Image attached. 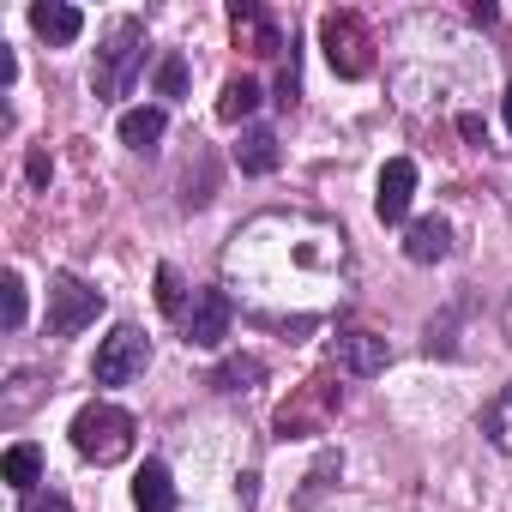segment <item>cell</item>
<instances>
[{
	"instance_id": "6da1fadb",
	"label": "cell",
	"mask_w": 512,
	"mask_h": 512,
	"mask_svg": "<svg viewBox=\"0 0 512 512\" xmlns=\"http://www.w3.org/2000/svg\"><path fill=\"white\" fill-rule=\"evenodd\" d=\"M133 434H139V422H133L121 404H85V410L73 416V446H79L91 464H121V458L133 452Z\"/></svg>"
},
{
	"instance_id": "7a4b0ae2",
	"label": "cell",
	"mask_w": 512,
	"mask_h": 512,
	"mask_svg": "<svg viewBox=\"0 0 512 512\" xmlns=\"http://www.w3.org/2000/svg\"><path fill=\"white\" fill-rule=\"evenodd\" d=\"M139 61H145V25L139 19H121L109 37H103V49H97V97H121L127 85H133V73H139Z\"/></svg>"
},
{
	"instance_id": "3957f363",
	"label": "cell",
	"mask_w": 512,
	"mask_h": 512,
	"mask_svg": "<svg viewBox=\"0 0 512 512\" xmlns=\"http://www.w3.org/2000/svg\"><path fill=\"white\" fill-rule=\"evenodd\" d=\"M320 43H326L332 73H344V79H362L374 67V37H368V25L356 13H326L320 19Z\"/></svg>"
},
{
	"instance_id": "277c9868",
	"label": "cell",
	"mask_w": 512,
	"mask_h": 512,
	"mask_svg": "<svg viewBox=\"0 0 512 512\" xmlns=\"http://www.w3.org/2000/svg\"><path fill=\"white\" fill-rule=\"evenodd\" d=\"M145 362H151V338H145L139 326H115V332L97 344L91 374H97V386H127V380L145 374Z\"/></svg>"
},
{
	"instance_id": "5b68a950",
	"label": "cell",
	"mask_w": 512,
	"mask_h": 512,
	"mask_svg": "<svg viewBox=\"0 0 512 512\" xmlns=\"http://www.w3.org/2000/svg\"><path fill=\"white\" fill-rule=\"evenodd\" d=\"M97 314H103V290L79 284L73 272H61V278L49 284V332H55V338H73V332H85Z\"/></svg>"
},
{
	"instance_id": "8992f818",
	"label": "cell",
	"mask_w": 512,
	"mask_h": 512,
	"mask_svg": "<svg viewBox=\"0 0 512 512\" xmlns=\"http://www.w3.org/2000/svg\"><path fill=\"white\" fill-rule=\"evenodd\" d=\"M229 320H235L229 296H223V290H199L193 308H187V344H193V350H217V344L229 338Z\"/></svg>"
},
{
	"instance_id": "52a82bcc",
	"label": "cell",
	"mask_w": 512,
	"mask_h": 512,
	"mask_svg": "<svg viewBox=\"0 0 512 512\" xmlns=\"http://www.w3.org/2000/svg\"><path fill=\"white\" fill-rule=\"evenodd\" d=\"M410 199H416V163H410V157H392V163L380 169V193H374L380 223H404Z\"/></svg>"
},
{
	"instance_id": "ba28073f",
	"label": "cell",
	"mask_w": 512,
	"mask_h": 512,
	"mask_svg": "<svg viewBox=\"0 0 512 512\" xmlns=\"http://www.w3.org/2000/svg\"><path fill=\"white\" fill-rule=\"evenodd\" d=\"M386 362H392L386 338H374V332H344V338H338V368H344V374L368 380V374H386Z\"/></svg>"
},
{
	"instance_id": "9c48e42d",
	"label": "cell",
	"mask_w": 512,
	"mask_h": 512,
	"mask_svg": "<svg viewBox=\"0 0 512 512\" xmlns=\"http://www.w3.org/2000/svg\"><path fill=\"white\" fill-rule=\"evenodd\" d=\"M31 25H37V37H43V43L67 49V43H79L85 13H79V7H67V0H43V7H31Z\"/></svg>"
},
{
	"instance_id": "30bf717a",
	"label": "cell",
	"mask_w": 512,
	"mask_h": 512,
	"mask_svg": "<svg viewBox=\"0 0 512 512\" xmlns=\"http://www.w3.org/2000/svg\"><path fill=\"white\" fill-rule=\"evenodd\" d=\"M446 253H452V229H446L440 217H422V223L404 229V260L434 266V260H446Z\"/></svg>"
},
{
	"instance_id": "8fae6325",
	"label": "cell",
	"mask_w": 512,
	"mask_h": 512,
	"mask_svg": "<svg viewBox=\"0 0 512 512\" xmlns=\"http://www.w3.org/2000/svg\"><path fill=\"white\" fill-rule=\"evenodd\" d=\"M235 163H241V175H272L278 169V133L272 127H241Z\"/></svg>"
},
{
	"instance_id": "7c38bea8",
	"label": "cell",
	"mask_w": 512,
	"mask_h": 512,
	"mask_svg": "<svg viewBox=\"0 0 512 512\" xmlns=\"http://www.w3.org/2000/svg\"><path fill=\"white\" fill-rule=\"evenodd\" d=\"M133 506H139V512H175V482H169V464L145 458V470H139V482H133Z\"/></svg>"
},
{
	"instance_id": "4fadbf2b",
	"label": "cell",
	"mask_w": 512,
	"mask_h": 512,
	"mask_svg": "<svg viewBox=\"0 0 512 512\" xmlns=\"http://www.w3.org/2000/svg\"><path fill=\"white\" fill-rule=\"evenodd\" d=\"M0 476H7L19 494H31V488L43 482V446H31V440L7 446V458H0Z\"/></svg>"
},
{
	"instance_id": "5bb4252c",
	"label": "cell",
	"mask_w": 512,
	"mask_h": 512,
	"mask_svg": "<svg viewBox=\"0 0 512 512\" xmlns=\"http://www.w3.org/2000/svg\"><path fill=\"white\" fill-rule=\"evenodd\" d=\"M163 127H169V115H163L157 103H145V109H127V115H121V145H133V151H151V145L163 139Z\"/></svg>"
},
{
	"instance_id": "9a60e30c",
	"label": "cell",
	"mask_w": 512,
	"mask_h": 512,
	"mask_svg": "<svg viewBox=\"0 0 512 512\" xmlns=\"http://www.w3.org/2000/svg\"><path fill=\"white\" fill-rule=\"evenodd\" d=\"M229 19H235V37H241V31L253 37V55H278V49H284L278 25H272L260 7H247V0H235V13H229Z\"/></svg>"
},
{
	"instance_id": "2e32d148",
	"label": "cell",
	"mask_w": 512,
	"mask_h": 512,
	"mask_svg": "<svg viewBox=\"0 0 512 512\" xmlns=\"http://www.w3.org/2000/svg\"><path fill=\"white\" fill-rule=\"evenodd\" d=\"M260 380H266V362L260 356H229V362L211 368V386L217 392H253Z\"/></svg>"
},
{
	"instance_id": "e0dca14e",
	"label": "cell",
	"mask_w": 512,
	"mask_h": 512,
	"mask_svg": "<svg viewBox=\"0 0 512 512\" xmlns=\"http://www.w3.org/2000/svg\"><path fill=\"white\" fill-rule=\"evenodd\" d=\"M253 109H260V85H253V79H229L223 97H217V115L223 121H247Z\"/></svg>"
},
{
	"instance_id": "ac0fdd59",
	"label": "cell",
	"mask_w": 512,
	"mask_h": 512,
	"mask_svg": "<svg viewBox=\"0 0 512 512\" xmlns=\"http://www.w3.org/2000/svg\"><path fill=\"white\" fill-rule=\"evenodd\" d=\"M157 308L175 314V320H187V314H181V308H187V290H181V272H175V266H157Z\"/></svg>"
},
{
	"instance_id": "d6986e66",
	"label": "cell",
	"mask_w": 512,
	"mask_h": 512,
	"mask_svg": "<svg viewBox=\"0 0 512 512\" xmlns=\"http://www.w3.org/2000/svg\"><path fill=\"white\" fill-rule=\"evenodd\" d=\"M488 440L512 452V386H506V392H500V398L488 404Z\"/></svg>"
},
{
	"instance_id": "ffe728a7",
	"label": "cell",
	"mask_w": 512,
	"mask_h": 512,
	"mask_svg": "<svg viewBox=\"0 0 512 512\" xmlns=\"http://www.w3.org/2000/svg\"><path fill=\"white\" fill-rule=\"evenodd\" d=\"M157 97H187V61L181 55L157 61Z\"/></svg>"
},
{
	"instance_id": "44dd1931",
	"label": "cell",
	"mask_w": 512,
	"mask_h": 512,
	"mask_svg": "<svg viewBox=\"0 0 512 512\" xmlns=\"http://www.w3.org/2000/svg\"><path fill=\"white\" fill-rule=\"evenodd\" d=\"M0 290H7V332H19V326H25V308H31V302H25V278L7 272V284H0Z\"/></svg>"
},
{
	"instance_id": "7402d4cb",
	"label": "cell",
	"mask_w": 512,
	"mask_h": 512,
	"mask_svg": "<svg viewBox=\"0 0 512 512\" xmlns=\"http://www.w3.org/2000/svg\"><path fill=\"white\" fill-rule=\"evenodd\" d=\"M19 512H73V500H67L61 488H31V494L19 500Z\"/></svg>"
},
{
	"instance_id": "603a6c76",
	"label": "cell",
	"mask_w": 512,
	"mask_h": 512,
	"mask_svg": "<svg viewBox=\"0 0 512 512\" xmlns=\"http://www.w3.org/2000/svg\"><path fill=\"white\" fill-rule=\"evenodd\" d=\"M49 169H55V163H49V151H31V163H25L31 187H43V181H49Z\"/></svg>"
},
{
	"instance_id": "cb8c5ba5",
	"label": "cell",
	"mask_w": 512,
	"mask_h": 512,
	"mask_svg": "<svg viewBox=\"0 0 512 512\" xmlns=\"http://www.w3.org/2000/svg\"><path fill=\"white\" fill-rule=\"evenodd\" d=\"M278 103H284V109H290V103H296V61H290V67H284V73H278Z\"/></svg>"
},
{
	"instance_id": "d4e9b609",
	"label": "cell",
	"mask_w": 512,
	"mask_h": 512,
	"mask_svg": "<svg viewBox=\"0 0 512 512\" xmlns=\"http://www.w3.org/2000/svg\"><path fill=\"white\" fill-rule=\"evenodd\" d=\"M458 133H464V139H470V145H482V139H488V133H482V121H476V115H458Z\"/></svg>"
},
{
	"instance_id": "484cf974",
	"label": "cell",
	"mask_w": 512,
	"mask_h": 512,
	"mask_svg": "<svg viewBox=\"0 0 512 512\" xmlns=\"http://www.w3.org/2000/svg\"><path fill=\"white\" fill-rule=\"evenodd\" d=\"M506 127H512V85H506Z\"/></svg>"
}]
</instances>
